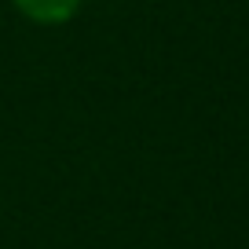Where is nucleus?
Masks as SVG:
<instances>
[{
  "instance_id": "nucleus-1",
  "label": "nucleus",
  "mask_w": 249,
  "mask_h": 249,
  "mask_svg": "<svg viewBox=\"0 0 249 249\" xmlns=\"http://www.w3.org/2000/svg\"><path fill=\"white\" fill-rule=\"evenodd\" d=\"M15 8L22 11L30 22L40 26H59L81 8V0H15Z\"/></svg>"
}]
</instances>
